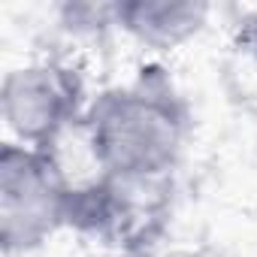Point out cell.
I'll use <instances>...</instances> for the list:
<instances>
[{"label": "cell", "mask_w": 257, "mask_h": 257, "mask_svg": "<svg viewBox=\"0 0 257 257\" xmlns=\"http://www.w3.org/2000/svg\"><path fill=\"white\" fill-rule=\"evenodd\" d=\"M82 134L100 176L152 188L182 161L191 137V109L161 64L91 97Z\"/></svg>", "instance_id": "obj_1"}, {"label": "cell", "mask_w": 257, "mask_h": 257, "mask_svg": "<svg viewBox=\"0 0 257 257\" xmlns=\"http://www.w3.org/2000/svg\"><path fill=\"white\" fill-rule=\"evenodd\" d=\"M73 179L55 149H31L13 140L0 149V248L7 257L43 248L67 227Z\"/></svg>", "instance_id": "obj_2"}, {"label": "cell", "mask_w": 257, "mask_h": 257, "mask_svg": "<svg viewBox=\"0 0 257 257\" xmlns=\"http://www.w3.org/2000/svg\"><path fill=\"white\" fill-rule=\"evenodd\" d=\"M91 97L82 73L58 58L31 61L7 73L0 85V115L19 146L55 149L70 127L82 124Z\"/></svg>", "instance_id": "obj_3"}, {"label": "cell", "mask_w": 257, "mask_h": 257, "mask_svg": "<svg viewBox=\"0 0 257 257\" xmlns=\"http://www.w3.org/2000/svg\"><path fill=\"white\" fill-rule=\"evenodd\" d=\"M140 191H146V188L124 185V182L100 176V173L88 182H73L67 227L82 236H94L106 245H112V242L121 245V239L137 236L143 227V221H140L143 215L137 206Z\"/></svg>", "instance_id": "obj_4"}, {"label": "cell", "mask_w": 257, "mask_h": 257, "mask_svg": "<svg viewBox=\"0 0 257 257\" xmlns=\"http://www.w3.org/2000/svg\"><path fill=\"white\" fill-rule=\"evenodd\" d=\"M212 7L203 0H121L115 25L134 43L152 52H173L191 43L209 25Z\"/></svg>", "instance_id": "obj_5"}, {"label": "cell", "mask_w": 257, "mask_h": 257, "mask_svg": "<svg viewBox=\"0 0 257 257\" xmlns=\"http://www.w3.org/2000/svg\"><path fill=\"white\" fill-rule=\"evenodd\" d=\"M58 25L73 37H103L106 31H118L115 4H64L58 7Z\"/></svg>", "instance_id": "obj_6"}, {"label": "cell", "mask_w": 257, "mask_h": 257, "mask_svg": "<svg viewBox=\"0 0 257 257\" xmlns=\"http://www.w3.org/2000/svg\"><path fill=\"white\" fill-rule=\"evenodd\" d=\"M239 43H242L248 52H254V55H257V13H254V16H248V19H245V25L239 28Z\"/></svg>", "instance_id": "obj_7"}]
</instances>
